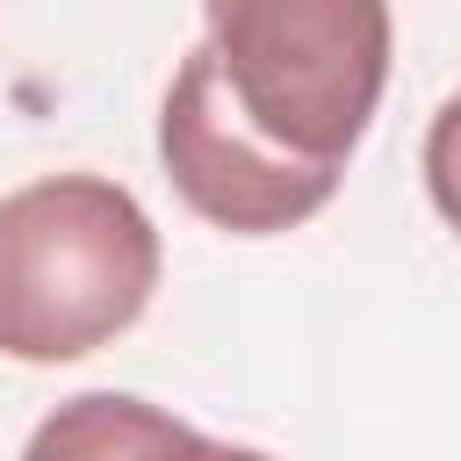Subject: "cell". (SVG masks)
<instances>
[{
  "mask_svg": "<svg viewBox=\"0 0 461 461\" xmlns=\"http://www.w3.org/2000/svg\"><path fill=\"white\" fill-rule=\"evenodd\" d=\"M389 86L375 0H216L158 101L173 194L238 238L310 223Z\"/></svg>",
  "mask_w": 461,
  "mask_h": 461,
  "instance_id": "1",
  "label": "cell"
},
{
  "mask_svg": "<svg viewBox=\"0 0 461 461\" xmlns=\"http://www.w3.org/2000/svg\"><path fill=\"white\" fill-rule=\"evenodd\" d=\"M158 288L144 202L101 173H50L0 194V353L29 367L115 346Z\"/></svg>",
  "mask_w": 461,
  "mask_h": 461,
  "instance_id": "2",
  "label": "cell"
},
{
  "mask_svg": "<svg viewBox=\"0 0 461 461\" xmlns=\"http://www.w3.org/2000/svg\"><path fill=\"white\" fill-rule=\"evenodd\" d=\"M22 461H216V439H202L194 425H180L144 396L86 389L29 432Z\"/></svg>",
  "mask_w": 461,
  "mask_h": 461,
  "instance_id": "3",
  "label": "cell"
},
{
  "mask_svg": "<svg viewBox=\"0 0 461 461\" xmlns=\"http://www.w3.org/2000/svg\"><path fill=\"white\" fill-rule=\"evenodd\" d=\"M425 187H432V209L461 230V94H447L425 130Z\"/></svg>",
  "mask_w": 461,
  "mask_h": 461,
  "instance_id": "4",
  "label": "cell"
},
{
  "mask_svg": "<svg viewBox=\"0 0 461 461\" xmlns=\"http://www.w3.org/2000/svg\"><path fill=\"white\" fill-rule=\"evenodd\" d=\"M216 461H274V454H259V447H223V439H216Z\"/></svg>",
  "mask_w": 461,
  "mask_h": 461,
  "instance_id": "5",
  "label": "cell"
}]
</instances>
